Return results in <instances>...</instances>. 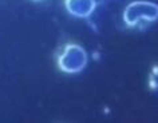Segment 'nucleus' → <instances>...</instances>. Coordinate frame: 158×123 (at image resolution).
I'll return each instance as SVG.
<instances>
[{
  "mask_svg": "<svg viewBox=\"0 0 158 123\" xmlns=\"http://www.w3.org/2000/svg\"><path fill=\"white\" fill-rule=\"evenodd\" d=\"M158 19V4L148 0H135L123 10V22L129 27L154 23Z\"/></svg>",
  "mask_w": 158,
  "mask_h": 123,
  "instance_id": "obj_1",
  "label": "nucleus"
},
{
  "mask_svg": "<svg viewBox=\"0 0 158 123\" xmlns=\"http://www.w3.org/2000/svg\"><path fill=\"white\" fill-rule=\"evenodd\" d=\"M89 63V55L79 44H67L58 58L59 70L66 74L82 72Z\"/></svg>",
  "mask_w": 158,
  "mask_h": 123,
  "instance_id": "obj_2",
  "label": "nucleus"
},
{
  "mask_svg": "<svg viewBox=\"0 0 158 123\" xmlns=\"http://www.w3.org/2000/svg\"><path fill=\"white\" fill-rule=\"evenodd\" d=\"M64 7L71 16L87 19L97 8V0H64Z\"/></svg>",
  "mask_w": 158,
  "mask_h": 123,
  "instance_id": "obj_3",
  "label": "nucleus"
},
{
  "mask_svg": "<svg viewBox=\"0 0 158 123\" xmlns=\"http://www.w3.org/2000/svg\"><path fill=\"white\" fill-rule=\"evenodd\" d=\"M34 2H42V0H34Z\"/></svg>",
  "mask_w": 158,
  "mask_h": 123,
  "instance_id": "obj_4",
  "label": "nucleus"
},
{
  "mask_svg": "<svg viewBox=\"0 0 158 123\" xmlns=\"http://www.w3.org/2000/svg\"><path fill=\"white\" fill-rule=\"evenodd\" d=\"M107 2H109V0H107Z\"/></svg>",
  "mask_w": 158,
  "mask_h": 123,
  "instance_id": "obj_5",
  "label": "nucleus"
}]
</instances>
